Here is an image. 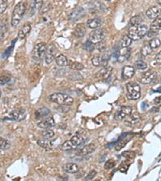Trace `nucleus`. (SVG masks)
<instances>
[{
	"instance_id": "f257e3e1",
	"label": "nucleus",
	"mask_w": 161,
	"mask_h": 181,
	"mask_svg": "<svg viewBox=\"0 0 161 181\" xmlns=\"http://www.w3.org/2000/svg\"><path fill=\"white\" fill-rule=\"evenodd\" d=\"M25 11H26V4L23 2L17 3L12 12L11 20V25L12 27H16L19 25L22 18L25 14Z\"/></svg>"
},
{
	"instance_id": "f03ea898",
	"label": "nucleus",
	"mask_w": 161,
	"mask_h": 181,
	"mask_svg": "<svg viewBox=\"0 0 161 181\" xmlns=\"http://www.w3.org/2000/svg\"><path fill=\"white\" fill-rule=\"evenodd\" d=\"M147 31L148 27L146 25L140 24L137 26H130L128 29L127 35L132 40H139L147 35Z\"/></svg>"
},
{
	"instance_id": "7ed1b4c3",
	"label": "nucleus",
	"mask_w": 161,
	"mask_h": 181,
	"mask_svg": "<svg viewBox=\"0 0 161 181\" xmlns=\"http://www.w3.org/2000/svg\"><path fill=\"white\" fill-rule=\"evenodd\" d=\"M49 100L54 103L61 106H72L73 104V98L69 94L63 93H55L49 96Z\"/></svg>"
},
{
	"instance_id": "20e7f679",
	"label": "nucleus",
	"mask_w": 161,
	"mask_h": 181,
	"mask_svg": "<svg viewBox=\"0 0 161 181\" xmlns=\"http://www.w3.org/2000/svg\"><path fill=\"white\" fill-rule=\"evenodd\" d=\"M127 97L129 100H137L141 97V88L138 84L129 82L127 84Z\"/></svg>"
},
{
	"instance_id": "39448f33",
	"label": "nucleus",
	"mask_w": 161,
	"mask_h": 181,
	"mask_svg": "<svg viewBox=\"0 0 161 181\" xmlns=\"http://www.w3.org/2000/svg\"><path fill=\"white\" fill-rule=\"evenodd\" d=\"M105 37H106V31H104L103 29L97 28L90 32L89 36V41L96 44L103 41Z\"/></svg>"
},
{
	"instance_id": "423d86ee",
	"label": "nucleus",
	"mask_w": 161,
	"mask_h": 181,
	"mask_svg": "<svg viewBox=\"0 0 161 181\" xmlns=\"http://www.w3.org/2000/svg\"><path fill=\"white\" fill-rule=\"evenodd\" d=\"M48 49V46L44 42H41V43H37L32 51V55L33 57L36 60H42L43 56H45L46 52Z\"/></svg>"
},
{
	"instance_id": "0eeeda50",
	"label": "nucleus",
	"mask_w": 161,
	"mask_h": 181,
	"mask_svg": "<svg viewBox=\"0 0 161 181\" xmlns=\"http://www.w3.org/2000/svg\"><path fill=\"white\" fill-rule=\"evenodd\" d=\"M156 72L152 71V70H148V71L143 72L141 76H140L139 81L142 84H148L154 81L156 79Z\"/></svg>"
},
{
	"instance_id": "6e6552de",
	"label": "nucleus",
	"mask_w": 161,
	"mask_h": 181,
	"mask_svg": "<svg viewBox=\"0 0 161 181\" xmlns=\"http://www.w3.org/2000/svg\"><path fill=\"white\" fill-rule=\"evenodd\" d=\"M134 109L130 106H122L119 110L116 113L114 118L116 120L124 121L132 113Z\"/></svg>"
},
{
	"instance_id": "1a4fd4ad",
	"label": "nucleus",
	"mask_w": 161,
	"mask_h": 181,
	"mask_svg": "<svg viewBox=\"0 0 161 181\" xmlns=\"http://www.w3.org/2000/svg\"><path fill=\"white\" fill-rule=\"evenodd\" d=\"M26 118V112L23 109H17L9 113V118L11 120L21 122Z\"/></svg>"
},
{
	"instance_id": "9d476101",
	"label": "nucleus",
	"mask_w": 161,
	"mask_h": 181,
	"mask_svg": "<svg viewBox=\"0 0 161 181\" xmlns=\"http://www.w3.org/2000/svg\"><path fill=\"white\" fill-rule=\"evenodd\" d=\"M56 54V49L55 47L53 45L49 46L47 49L45 56H44V60H45L46 64L49 65L53 62L55 59Z\"/></svg>"
},
{
	"instance_id": "9b49d317",
	"label": "nucleus",
	"mask_w": 161,
	"mask_h": 181,
	"mask_svg": "<svg viewBox=\"0 0 161 181\" xmlns=\"http://www.w3.org/2000/svg\"><path fill=\"white\" fill-rule=\"evenodd\" d=\"M55 120L54 118L50 116L48 118H46L45 119L40 121V122H38L37 125L41 129H48V128L53 127L55 125Z\"/></svg>"
},
{
	"instance_id": "f8f14e48",
	"label": "nucleus",
	"mask_w": 161,
	"mask_h": 181,
	"mask_svg": "<svg viewBox=\"0 0 161 181\" xmlns=\"http://www.w3.org/2000/svg\"><path fill=\"white\" fill-rule=\"evenodd\" d=\"M146 14L150 19H156L161 14V10L158 7H151L147 10Z\"/></svg>"
},
{
	"instance_id": "ddd939ff",
	"label": "nucleus",
	"mask_w": 161,
	"mask_h": 181,
	"mask_svg": "<svg viewBox=\"0 0 161 181\" xmlns=\"http://www.w3.org/2000/svg\"><path fill=\"white\" fill-rule=\"evenodd\" d=\"M135 68L132 67V66H130V65H127V66L123 67V71H122V77H123V79L125 80L130 79L135 75Z\"/></svg>"
},
{
	"instance_id": "4468645a",
	"label": "nucleus",
	"mask_w": 161,
	"mask_h": 181,
	"mask_svg": "<svg viewBox=\"0 0 161 181\" xmlns=\"http://www.w3.org/2000/svg\"><path fill=\"white\" fill-rule=\"evenodd\" d=\"M31 23H29V22L25 23L24 26L22 27V28L19 30V33H18V38L21 39V40L25 38L31 31Z\"/></svg>"
},
{
	"instance_id": "2eb2a0df",
	"label": "nucleus",
	"mask_w": 161,
	"mask_h": 181,
	"mask_svg": "<svg viewBox=\"0 0 161 181\" xmlns=\"http://www.w3.org/2000/svg\"><path fill=\"white\" fill-rule=\"evenodd\" d=\"M63 170L68 173H77L80 170L79 166L74 163H67L63 166Z\"/></svg>"
},
{
	"instance_id": "dca6fc26",
	"label": "nucleus",
	"mask_w": 161,
	"mask_h": 181,
	"mask_svg": "<svg viewBox=\"0 0 161 181\" xmlns=\"http://www.w3.org/2000/svg\"><path fill=\"white\" fill-rule=\"evenodd\" d=\"M140 113H138L137 111L134 110L132 112V113H131L128 118H126L124 121H125V123L127 125H132L137 122L138 121H139V119H140Z\"/></svg>"
},
{
	"instance_id": "f3484780",
	"label": "nucleus",
	"mask_w": 161,
	"mask_h": 181,
	"mask_svg": "<svg viewBox=\"0 0 161 181\" xmlns=\"http://www.w3.org/2000/svg\"><path fill=\"white\" fill-rule=\"evenodd\" d=\"M86 32V27L85 26L84 24H78L75 27L74 36L77 38H82L84 37Z\"/></svg>"
},
{
	"instance_id": "a211bd4d",
	"label": "nucleus",
	"mask_w": 161,
	"mask_h": 181,
	"mask_svg": "<svg viewBox=\"0 0 161 181\" xmlns=\"http://www.w3.org/2000/svg\"><path fill=\"white\" fill-rule=\"evenodd\" d=\"M96 149V146L94 143H89V144L85 146L82 150H80L79 151V155H87L93 153Z\"/></svg>"
},
{
	"instance_id": "6ab92c4d",
	"label": "nucleus",
	"mask_w": 161,
	"mask_h": 181,
	"mask_svg": "<svg viewBox=\"0 0 161 181\" xmlns=\"http://www.w3.org/2000/svg\"><path fill=\"white\" fill-rule=\"evenodd\" d=\"M112 72V68L111 67H105L100 71L99 72H98V74L96 75V77L100 79H106L108 78L111 74Z\"/></svg>"
},
{
	"instance_id": "aec40b11",
	"label": "nucleus",
	"mask_w": 161,
	"mask_h": 181,
	"mask_svg": "<svg viewBox=\"0 0 161 181\" xmlns=\"http://www.w3.org/2000/svg\"><path fill=\"white\" fill-rule=\"evenodd\" d=\"M50 113V110L47 107H41L37 109L35 112V116L37 118H42L47 117Z\"/></svg>"
},
{
	"instance_id": "412c9836",
	"label": "nucleus",
	"mask_w": 161,
	"mask_h": 181,
	"mask_svg": "<svg viewBox=\"0 0 161 181\" xmlns=\"http://www.w3.org/2000/svg\"><path fill=\"white\" fill-rule=\"evenodd\" d=\"M8 24H7V18L0 19V40L4 37L5 33L7 31Z\"/></svg>"
},
{
	"instance_id": "4be33fe9",
	"label": "nucleus",
	"mask_w": 161,
	"mask_h": 181,
	"mask_svg": "<svg viewBox=\"0 0 161 181\" xmlns=\"http://www.w3.org/2000/svg\"><path fill=\"white\" fill-rule=\"evenodd\" d=\"M101 19H97V18H95V19H89L86 23L87 27H88L89 28L94 29H94L98 28L99 27L101 26Z\"/></svg>"
},
{
	"instance_id": "5701e85b",
	"label": "nucleus",
	"mask_w": 161,
	"mask_h": 181,
	"mask_svg": "<svg viewBox=\"0 0 161 181\" xmlns=\"http://www.w3.org/2000/svg\"><path fill=\"white\" fill-rule=\"evenodd\" d=\"M56 62L57 65H59L60 67H65V66H67L68 65L69 60H68L67 57L65 55L60 54V55H58L56 57Z\"/></svg>"
},
{
	"instance_id": "b1692460",
	"label": "nucleus",
	"mask_w": 161,
	"mask_h": 181,
	"mask_svg": "<svg viewBox=\"0 0 161 181\" xmlns=\"http://www.w3.org/2000/svg\"><path fill=\"white\" fill-rule=\"evenodd\" d=\"M150 30L153 31H156L159 32L161 30V19L160 18H157L154 19V21L152 22L151 25H150Z\"/></svg>"
},
{
	"instance_id": "393cba45",
	"label": "nucleus",
	"mask_w": 161,
	"mask_h": 181,
	"mask_svg": "<svg viewBox=\"0 0 161 181\" xmlns=\"http://www.w3.org/2000/svg\"><path fill=\"white\" fill-rule=\"evenodd\" d=\"M132 43V40L128 36V35H124L123 36L120 40L121 48H128Z\"/></svg>"
},
{
	"instance_id": "a878e982",
	"label": "nucleus",
	"mask_w": 161,
	"mask_h": 181,
	"mask_svg": "<svg viewBox=\"0 0 161 181\" xmlns=\"http://www.w3.org/2000/svg\"><path fill=\"white\" fill-rule=\"evenodd\" d=\"M69 140L71 141V142H72V146H73L74 148L80 146V145L83 142V138H82V137L81 135H74V136H72Z\"/></svg>"
},
{
	"instance_id": "bb28decb",
	"label": "nucleus",
	"mask_w": 161,
	"mask_h": 181,
	"mask_svg": "<svg viewBox=\"0 0 161 181\" xmlns=\"http://www.w3.org/2000/svg\"><path fill=\"white\" fill-rule=\"evenodd\" d=\"M37 144L40 146V147H43V148H51L53 147V143L51 141H49V139L48 138H43V139H39L37 141Z\"/></svg>"
},
{
	"instance_id": "cd10ccee",
	"label": "nucleus",
	"mask_w": 161,
	"mask_h": 181,
	"mask_svg": "<svg viewBox=\"0 0 161 181\" xmlns=\"http://www.w3.org/2000/svg\"><path fill=\"white\" fill-rule=\"evenodd\" d=\"M82 12H83V9H82V8H81V7L77 8V9H75L73 11H72L70 13V14L69 15V19L76 20L78 17H80L82 15Z\"/></svg>"
},
{
	"instance_id": "c85d7f7f",
	"label": "nucleus",
	"mask_w": 161,
	"mask_h": 181,
	"mask_svg": "<svg viewBox=\"0 0 161 181\" xmlns=\"http://www.w3.org/2000/svg\"><path fill=\"white\" fill-rule=\"evenodd\" d=\"M40 135H41V136L43 138H48V139H50V138H52L54 137L55 133L53 132L52 130H50V129H45V130H43V131L40 133Z\"/></svg>"
},
{
	"instance_id": "c756f323",
	"label": "nucleus",
	"mask_w": 161,
	"mask_h": 181,
	"mask_svg": "<svg viewBox=\"0 0 161 181\" xmlns=\"http://www.w3.org/2000/svg\"><path fill=\"white\" fill-rule=\"evenodd\" d=\"M68 65L72 69L74 70H82L84 68V65H82V63L79 62H76V61H70V62H68Z\"/></svg>"
},
{
	"instance_id": "7c9ffc66",
	"label": "nucleus",
	"mask_w": 161,
	"mask_h": 181,
	"mask_svg": "<svg viewBox=\"0 0 161 181\" xmlns=\"http://www.w3.org/2000/svg\"><path fill=\"white\" fill-rule=\"evenodd\" d=\"M91 61H92V64H93L94 66H96V67H98V66H100V65H102L103 60H102L101 56H98V55H96L92 57Z\"/></svg>"
},
{
	"instance_id": "2f4dec72",
	"label": "nucleus",
	"mask_w": 161,
	"mask_h": 181,
	"mask_svg": "<svg viewBox=\"0 0 161 181\" xmlns=\"http://www.w3.org/2000/svg\"><path fill=\"white\" fill-rule=\"evenodd\" d=\"M160 45H161V40H159V39L156 38V37L152 39L149 42V46L152 48V49L159 48V47H160Z\"/></svg>"
},
{
	"instance_id": "473e14b6",
	"label": "nucleus",
	"mask_w": 161,
	"mask_h": 181,
	"mask_svg": "<svg viewBox=\"0 0 161 181\" xmlns=\"http://www.w3.org/2000/svg\"><path fill=\"white\" fill-rule=\"evenodd\" d=\"M11 147V142L3 138H0V149L7 150Z\"/></svg>"
},
{
	"instance_id": "72a5a7b5",
	"label": "nucleus",
	"mask_w": 161,
	"mask_h": 181,
	"mask_svg": "<svg viewBox=\"0 0 161 181\" xmlns=\"http://www.w3.org/2000/svg\"><path fill=\"white\" fill-rule=\"evenodd\" d=\"M141 23H142V18L140 15L132 17L130 20V26H137V25L141 24Z\"/></svg>"
},
{
	"instance_id": "f704fd0d",
	"label": "nucleus",
	"mask_w": 161,
	"mask_h": 181,
	"mask_svg": "<svg viewBox=\"0 0 161 181\" xmlns=\"http://www.w3.org/2000/svg\"><path fill=\"white\" fill-rule=\"evenodd\" d=\"M135 67L137 69L145 70L147 68V63L143 61V60H136L135 62Z\"/></svg>"
},
{
	"instance_id": "c9c22d12",
	"label": "nucleus",
	"mask_w": 161,
	"mask_h": 181,
	"mask_svg": "<svg viewBox=\"0 0 161 181\" xmlns=\"http://www.w3.org/2000/svg\"><path fill=\"white\" fill-rule=\"evenodd\" d=\"M73 148H74V147L72 146V142H71L70 140L65 141V142L60 146V149L63 150V151H69V150H72L73 149Z\"/></svg>"
},
{
	"instance_id": "e433bc0d",
	"label": "nucleus",
	"mask_w": 161,
	"mask_h": 181,
	"mask_svg": "<svg viewBox=\"0 0 161 181\" xmlns=\"http://www.w3.org/2000/svg\"><path fill=\"white\" fill-rule=\"evenodd\" d=\"M11 76L8 74H5L2 75L0 77V84L1 85H5V84H7V83H9L11 81Z\"/></svg>"
},
{
	"instance_id": "4c0bfd02",
	"label": "nucleus",
	"mask_w": 161,
	"mask_h": 181,
	"mask_svg": "<svg viewBox=\"0 0 161 181\" xmlns=\"http://www.w3.org/2000/svg\"><path fill=\"white\" fill-rule=\"evenodd\" d=\"M128 142V140L127 139H123L122 140V141H119V142L117 143V145L115 146V150L116 151H120L121 149H123V147H125L126 145L127 144Z\"/></svg>"
},
{
	"instance_id": "58836bf2",
	"label": "nucleus",
	"mask_w": 161,
	"mask_h": 181,
	"mask_svg": "<svg viewBox=\"0 0 161 181\" xmlns=\"http://www.w3.org/2000/svg\"><path fill=\"white\" fill-rule=\"evenodd\" d=\"M152 52V48L150 47L149 45H146V46H143L142 48V50H141V52H142V54L143 56H147L149 55V54H151Z\"/></svg>"
},
{
	"instance_id": "ea45409f",
	"label": "nucleus",
	"mask_w": 161,
	"mask_h": 181,
	"mask_svg": "<svg viewBox=\"0 0 161 181\" xmlns=\"http://www.w3.org/2000/svg\"><path fill=\"white\" fill-rule=\"evenodd\" d=\"M115 166V162L113 159H109L108 161L106 162V164L104 165V168L106 170H109V169L113 168Z\"/></svg>"
},
{
	"instance_id": "a19ab883",
	"label": "nucleus",
	"mask_w": 161,
	"mask_h": 181,
	"mask_svg": "<svg viewBox=\"0 0 161 181\" xmlns=\"http://www.w3.org/2000/svg\"><path fill=\"white\" fill-rule=\"evenodd\" d=\"M84 48L85 50H87L88 52H92L95 48V46H94V43H91L90 41H87L86 43L84 44Z\"/></svg>"
},
{
	"instance_id": "79ce46f5",
	"label": "nucleus",
	"mask_w": 161,
	"mask_h": 181,
	"mask_svg": "<svg viewBox=\"0 0 161 181\" xmlns=\"http://www.w3.org/2000/svg\"><path fill=\"white\" fill-rule=\"evenodd\" d=\"M7 7V0H0V15L6 11Z\"/></svg>"
},
{
	"instance_id": "37998d69",
	"label": "nucleus",
	"mask_w": 161,
	"mask_h": 181,
	"mask_svg": "<svg viewBox=\"0 0 161 181\" xmlns=\"http://www.w3.org/2000/svg\"><path fill=\"white\" fill-rule=\"evenodd\" d=\"M43 0H35L34 1V7H35V9L37 10V11H40L42 8V7H43Z\"/></svg>"
},
{
	"instance_id": "c03bdc74",
	"label": "nucleus",
	"mask_w": 161,
	"mask_h": 181,
	"mask_svg": "<svg viewBox=\"0 0 161 181\" xmlns=\"http://www.w3.org/2000/svg\"><path fill=\"white\" fill-rule=\"evenodd\" d=\"M97 171H95V170H92L91 171H89V173L87 175L86 177L85 178V180H91V179H93L95 177Z\"/></svg>"
},
{
	"instance_id": "a18cd8bd",
	"label": "nucleus",
	"mask_w": 161,
	"mask_h": 181,
	"mask_svg": "<svg viewBox=\"0 0 161 181\" xmlns=\"http://www.w3.org/2000/svg\"><path fill=\"white\" fill-rule=\"evenodd\" d=\"M95 48L98 49V51H100V52H104V51L106 50V45H105V43H102V41H101L100 43H96Z\"/></svg>"
},
{
	"instance_id": "49530a36",
	"label": "nucleus",
	"mask_w": 161,
	"mask_h": 181,
	"mask_svg": "<svg viewBox=\"0 0 161 181\" xmlns=\"http://www.w3.org/2000/svg\"><path fill=\"white\" fill-rule=\"evenodd\" d=\"M123 155L126 158H129V159H134L135 158V152L132 151H124L123 153Z\"/></svg>"
},
{
	"instance_id": "de8ad7c7",
	"label": "nucleus",
	"mask_w": 161,
	"mask_h": 181,
	"mask_svg": "<svg viewBox=\"0 0 161 181\" xmlns=\"http://www.w3.org/2000/svg\"><path fill=\"white\" fill-rule=\"evenodd\" d=\"M155 62L157 65H161V51L156 55V58H155Z\"/></svg>"
},
{
	"instance_id": "09e8293b",
	"label": "nucleus",
	"mask_w": 161,
	"mask_h": 181,
	"mask_svg": "<svg viewBox=\"0 0 161 181\" xmlns=\"http://www.w3.org/2000/svg\"><path fill=\"white\" fill-rule=\"evenodd\" d=\"M158 33H159V32H156V31H152V30H149V31H147V36H148V37H152V38H153V37H155V36H156L157 35H158Z\"/></svg>"
},
{
	"instance_id": "8fccbe9b",
	"label": "nucleus",
	"mask_w": 161,
	"mask_h": 181,
	"mask_svg": "<svg viewBox=\"0 0 161 181\" xmlns=\"http://www.w3.org/2000/svg\"><path fill=\"white\" fill-rule=\"evenodd\" d=\"M153 102H154V104L156 106H161V96L156 97L154 99Z\"/></svg>"
},
{
	"instance_id": "3c124183",
	"label": "nucleus",
	"mask_w": 161,
	"mask_h": 181,
	"mask_svg": "<svg viewBox=\"0 0 161 181\" xmlns=\"http://www.w3.org/2000/svg\"><path fill=\"white\" fill-rule=\"evenodd\" d=\"M151 112H159V108H153Z\"/></svg>"
},
{
	"instance_id": "603ef678",
	"label": "nucleus",
	"mask_w": 161,
	"mask_h": 181,
	"mask_svg": "<svg viewBox=\"0 0 161 181\" xmlns=\"http://www.w3.org/2000/svg\"><path fill=\"white\" fill-rule=\"evenodd\" d=\"M157 2H158V3H159V4L161 5V0H157Z\"/></svg>"
},
{
	"instance_id": "864d4df0",
	"label": "nucleus",
	"mask_w": 161,
	"mask_h": 181,
	"mask_svg": "<svg viewBox=\"0 0 161 181\" xmlns=\"http://www.w3.org/2000/svg\"><path fill=\"white\" fill-rule=\"evenodd\" d=\"M158 159H159H159H161V154H160V155L159 156V158H158Z\"/></svg>"
},
{
	"instance_id": "5fc2aeb1",
	"label": "nucleus",
	"mask_w": 161,
	"mask_h": 181,
	"mask_svg": "<svg viewBox=\"0 0 161 181\" xmlns=\"http://www.w3.org/2000/svg\"><path fill=\"white\" fill-rule=\"evenodd\" d=\"M1 94H2V93H1V89H0V97H1Z\"/></svg>"
},
{
	"instance_id": "6e6d98bb",
	"label": "nucleus",
	"mask_w": 161,
	"mask_h": 181,
	"mask_svg": "<svg viewBox=\"0 0 161 181\" xmlns=\"http://www.w3.org/2000/svg\"><path fill=\"white\" fill-rule=\"evenodd\" d=\"M106 1H111V0H106Z\"/></svg>"
}]
</instances>
